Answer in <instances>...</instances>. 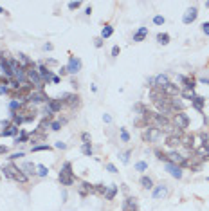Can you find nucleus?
Returning a JSON list of instances; mask_svg holds the SVG:
<instances>
[{
	"instance_id": "f257e3e1",
	"label": "nucleus",
	"mask_w": 209,
	"mask_h": 211,
	"mask_svg": "<svg viewBox=\"0 0 209 211\" xmlns=\"http://www.w3.org/2000/svg\"><path fill=\"white\" fill-rule=\"evenodd\" d=\"M2 172H4V177H7V179H13V180H18V182H27V175L20 170L18 166H15L13 162H9L7 166H4L2 168Z\"/></svg>"
},
{
	"instance_id": "f03ea898",
	"label": "nucleus",
	"mask_w": 209,
	"mask_h": 211,
	"mask_svg": "<svg viewBox=\"0 0 209 211\" xmlns=\"http://www.w3.org/2000/svg\"><path fill=\"white\" fill-rule=\"evenodd\" d=\"M58 180L61 182V186H72L74 184V172H72V162H65L61 172L58 173Z\"/></svg>"
},
{
	"instance_id": "7ed1b4c3",
	"label": "nucleus",
	"mask_w": 209,
	"mask_h": 211,
	"mask_svg": "<svg viewBox=\"0 0 209 211\" xmlns=\"http://www.w3.org/2000/svg\"><path fill=\"white\" fill-rule=\"evenodd\" d=\"M27 79H29V81H31V83H33V85L38 89V90H41V89H43V79L40 78L38 71L34 69V65H33V67L27 71Z\"/></svg>"
},
{
	"instance_id": "20e7f679",
	"label": "nucleus",
	"mask_w": 209,
	"mask_h": 211,
	"mask_svg": "<svg viewBox=\"0 0 209 211\" xmlns=\"http://www.w3.org/2000/svg\"><path fill=\"white\" fill-rule=\"evenodd\" d=\"M81 60L76 56H69V65H67V72L69 74H77L81 71Z\"/></svg>"
},
{
	"instance_id": "39448f33",
	"label": "nucleus",
	"mask_w": 209,
	"mask_h": 211,
	"mask_svg": "<svg viewBox=\"0 0 209 211\" xmlns=\"http://www.w3.org/2000/svg\"><path fill=\"white\" fill-rule=\"evenodd\" d=\"M27 101H29V103H34V105H40V103H47L49 97L43 94V90H36V92H31V94L27 96Z\"/></svg>"
},
{
	"instance_id": "423d86ee",
	"label": "nucleus",
	"mask_w": 209,
	"mask_h": 211,
	"mask_svg": "<svg viewBox=\"0 0 209 211\" xmlns=\"http://www.w3.org/2000/svg\"><path fill=\"white\" fill-rule=\"evenodd\" d=\"M175 123H177V128H188L189 126V115L184 114V112H177L175 114Z\"/></svg>"
},
{
	"instance_id": "0eeeda50",
	"label": "nucleus",
	"mask_w": 209,
	"mask_h": 211,
	"mask_svg": "<svg viewBox=\"0 0 209 211\" xmlns=\"http://www.w3.org/2000/svg\"><path fill=\"white\" fill-rule=\"evenodd\" d=\"M61 105H63L61 99H49V101H47V110H45V114L51 115V114H54V112H59V110H61Z\"/></svg>"
},
{
	"instance_id": "6e6552de",
	"label": "nucleus",
	"mask_w": 209,
	"mask_h": 211,
	"mask_svg": "<svg viewBox=\"0 0 209 211\" xmlns=\"http://www.w3.org/2000/svg\"><path fill=\"white\" fill-rule=\"evenodd\" d=\"M196 16H198V9H196V7H189V9L184 13V16H182V22H184L186 25H189V24H193V22L196 20Z\"/></svg>"
},
{
	"instance_id": "1a4fd4ad",
	"label": "nucleus",
	"mask_w": 209,
	"mask_h": 211,
	"mask_svg": "<svg viewBox=\"0 0 209 211\" xmlns=\"http://www.w3.org/2000/svg\"><path fill=\"white\" fill-rule=\"evenodd\" d=\"M166 172H170L171 177L175 179H182V168L178 164H173V162H166Z\"/></svg>"
},
{
	"instance_id": "9d476101",
	"label": "nucleus",
	"mask_w": 209,
	"mask_h": 211,
	"mask_svg": "<svg viewBox=\"0 0 209 211\" xmlns=\"http://www.w3.org/2000/svg\"><path fill=\"white\" fill-rule=\"evenodd\" d=\"M166 85H170V78L166 76V74H159V76L153 78V87H157V89H164Z\"/></svg>"
},
{
	"instance_id": "9b49d317",
	"label": "nucleus",
	"mask_w": 209,
	"mask_h": 211,
	"mask_svg": "<svg viewBox=\"0 0 209 211\" xmlns=\"http://www.w3.org/2000/svg\"><path fill=\"white\" fill-rule=\"evenodd\" d=\"M36 71H38L40 78H41L43 81H47V83L51 81V78H52V72L49 71V67H45L43 63H40V65H38V69H36Z\"/></svg>"
},
{
	"instance_id": "f8f14e48",
	"label": "nucleus",
	"mask_w": 209,
	"mask_h": 211,
	"mask_svg": "<svg viewBox=\"0 0 209 211\" xmlns=\"http://www.w3.org/2000/svg\"><path fill=\"white\" fill-rule=\"evenodd\" d=\"M168 195V186L166 184H159L153 188V198H162Z\"/></svg>"
},
{
	"instance_id": "ddd939ff",
	"label": "nucleus",
	"mask_w": 209,
	"mask_h": 211,
	"mask_svg": "<svg viewBox=\"0 0 209 211\" xmlns=\"http://www.w3.org/2000/svg\"><path fill=\"white\" fill-rule=\"evenodd\" d=\"M157 139H159V128L152 126L144 132V141H157Z\"/></svg>"
},
{
	"instance_id": "4468645a",
	"label": "nucleus",
	"mask_w": 209,
	"mask_h": 211,
	"mask_svg": "<svg viewBox=\"0 0 209 211\" xmlns=\"http://www.w3.org/2000/svg\"><path fill=\"white\" fill-rule=\"evenodd\" d=\"M146 36H148V27H139L133 33V42H142Z\"/></svg>"
},
{
	"instance_id": "2eb2a0df",
	"label": "nucleus",
	"mask_w": 209,
	"mask_h": 211,
	"mask_svg": "<svg viewBox=\"0 0 209 211\" xmlns=\"http://www.w3.org/2000/svg\"><path fill=\"white\" fill-rule=\"evenodd\" d=\"M191 105H193L198 112H202V110H204V105H206V97L195 96V97H193V101H191Z\"/></svg>"
},
{
	"instance_id": "dca6fc26",
	"label": "nucleus",
	"mask_w": 209,
	"mask_h": 211,
	"mask_svg": "<svg viewBox=\"0 0 209 211\" xmlns=\"http://www.w3.org/2000/svg\"><path fill=\"white\" fill-rule=\"evenodd\" d=\"M20 170L25 173L27 177H29V175H36V172H34V170H36V166H34L33 162H23V164L20 166Z\"/></svg>"
},
{
	"instance_id": "f3484780",
	"label": "nucleus",
	"mask_w": 209,
	"mask_h": 211,
	"mask_svg": "<svg viewBox=\"0 0 209 211\" xmlns=\"http://www.w3.org/2000/svg\"><path fill=\"white\" fill-rule=\"evenodd\" d=\"M0 69H2V72L7 76V79L15 78V76H13V71H11V67H9V61H7V60H2V61H0Z\"/></svg>"
},
{
	"instance_id": "a211bd4d",
	"label": "nucleus",
	"mask_w": 209,
	"mask_h": 211,
	"mask_svg": "<svg viewBox=\"0 0 209 211\" xmlns=\"http://www.w3.org/2000/svg\"><path fill=\"white\" fill-rule=\"evenodd\" d=\"M141 186H142L144 190H153V188H155L152 177H148V175H142V177H141Z\"/></svg>"
},
{
	"instance_id": "6ab92c4d",
	"label": "nucleus",
	"mask_w": 209,
	"mask_h": 211,
	"mask_svg": "<svg viewBox=\"0 0 209 211\" xmlns=\"http://www.w3.org/2000/svg\"><path fill=\"white\" fill-rule=\"evenodd\" d=\"M117 195V186L115 184H110L106 186V193H105V198L106 200H114V197Z\"/></svg>"
},
{
	"instance_id": "aec40b11",
	"label": "nucleus",
	"mask_w": 209,
	"mask_h": 211,
	"mask_svg": "<svg viewBox=\"0 0 209 211\" xmlns=\"http://www.w3.org/2000/svg\"><path fill=\"white\" fill-rule=\"evenodd\" d=\"M112 35H114V27L106 24V25L101 29V36H99V38H101V40H106V38H110Z\"/></svg>"
},
{
	"instance_id": "412c9836",
	"label": "nucleus",
	"mask_w": 209,
	"mask_h": 211,
	"mask_svg": "<svg viewBox=\"0 0 209 211\" xmlns=\"http://www.w3.org/2000/svg\"><path fill=\"white\" fill-rule=\"evenodd\" d=\"M90 191H94V186L92 184H88V182H81V186H79V195H87V193H90Z\"/></svg>"
},
{
	"instance_id": "4be33fe9",
	"label": "nucleus",
	"mask_w": 209,
	"mask_h": 211,
	"mask_svg": "<svg viewBox=\"0 0 209 211\" xmlns=\"http://www.w3.org/2000/svg\"><path fill=\"white\" fill-rule=\"evenodd\" d=\"M157 42H159L160 45H168V43H170V35H168V33H159V35H157Z\"/></svg>"
},
{
	"instance_id": "5701e85b",
	"label": "nucleus",
	"mask_w": 209,
	"mask_h": 211,
	"mask_svg": "<svg viewBox=\"0 0 209 211\" xmlns=\"http://www.w3.org/2000/svg\"><path fill=\"white\" fill-rule=\"evenodd\" d=\"M18 63H20V67H23V69H25V67H29V65H31V60L25 56V54H22V53H20V54H18Z\"/></svg>"
},
{
	"instance_id": "b1692460",
	"label": "nucleus",
	"mask_w": 209,
	"mask_h": 211,
	"mask_svg": "<svg viewBox=\"0 0 209 211\" xmlns=\"http://www.w3.org/2000/svg\"><path fill=\"white\" fill-rule=\"evenodd\" d=\"M16 134H18V126H15V125H11L7 130H4V132H2L4 137H7V135H16Z\"/></svg>"
},
{
	"instance_id": "393cba45",
	"label": "nucleus",
	"mask_w": 209,
	"mask_h": 211,
	"mask_svg": "<svg viewBox=\"0 0 209 211\" xmlns=\"http://www.w3.org/2000/svg\"><path fill=\"white\" fill-rule=\"evenodd\" d=\"M81 152L87 157H92V146H90V143H83L81 144Z\"/></svg>"
},
{
	"instance_id": "a878e982",
	"label": "nucleus",
	"mask_w": 209,
	"mask_h": 211,
	"mask_svg": "<svg viewBox=\"0 0 209 211\" xmlns=\"http://www.w3.org/2000/svg\"><path fill=\"white\" fill-rule=\"evenodd\" d=\"M193 141H195V139H193V135H186V137H182V139H180V143H182V144H184V146H188V148H193Z\"/></svg>"
},
{
	"instance_id": "bb28decb",
	"label": "nucleus",
	"mask_w": 209,
	"mask_h": 211,
	"mask_svg": "<svg viewBox=\"0 0 209 211\" xmlns=\"http://www.w3.org/2000/svg\"><path fill=\"white\" fill-rule=\"evenodd\" d=\"M135 170H137V172H146V170H148V162H144V161L135 162Z\"/></svg>"
},
{
	"instance_id": "cd10ccee",
	"label": "nucleus",
	"mask_w": 209,
	"mask_h": 211,
	"mask_svg": "<svg viewBox=\"0 0 209 211\" xmlns=\"http://www.w3.org/2000/svg\"><path fill=\"white\" fill-rule=\"evenodd\" d=\"M36 175H40V177H47V173H49V170H47V166H43V164H38L36 166Z\"/></svg>"
},
{
	"instance_id": "c85d7f7f",
	"label": "nucleus",
	"mask_w": 209,
	"mask_h": 211,
	"mask_svg": "<svg viewBox=\"0 0 209 211\" xmlns=\"http://www.w3.org/2000/svg\"><path fill=\"white\" fill-rule=\"evenodd\" d=\"M27 139H29V134H27V132H20V135L15 137V143H25Z\"/></svg>"
},
{
	"instance_id": "c756f323",
	"label": "nucleus",
	"mask_w": 209,
	"mask_h": 211,
	"mask_svg": "<svg viewBox=\"0 0 209 211\" xmlns=\"http://www.w3.org/2000/svg\"><path fill=\"white\" fill-rule=\"evenodd\" d=\"M43 150H52V146H49V144H36V146H33V152H43Z\"/></svg>"
},
{
	"instance_id": "7c9ffc66",
	"label": "nucleus",
	"mask_w": 209,
	"mask_h": 211,
	"mask_svg": "<svg viewBox=\"0 0 209 211\" xmlns=\"http://www.w3.org/2000/svg\"><path fill=\"white\" fill-rule=\"evenodd\" d=\"M119 134H121V141H123V143H128V141H130V134L126 132V128H119Z\"/></svg>"
},
{
	"instance_id": "2f4dec72",
	"label": "nucleus",
	"mask_w": 209,
	"mask_h": 211,
	"mask_svg": "<svg viewBox=\"0 0 209 211\" xmlns=\"http://www.w3.org/2000/svg\"><path fill=\"white\" fill-rule=\"evenodd\" d=\"M168 144H170V146L180 144V137H178V135H177V137H175V135H170V137H168Z\"/></svg>"
},
{
	"instance_id": "473e14b6",
	"label": "nucleus",
	"mask_w": 209,
	"mask_h": 211,
	"mask_svg": "<svg viewBox=\"0 0 209 211\" xmlns=\"http://www.w3.org/2000/svg\"><path fill=\"white\" fill-rule=\"evenodd\" d=\"M164 22H166V18H164L162 15H155V16H153V24H155V25H162Z\"/></svg>"
},
{
	"instance_id": "72a5a7b5",
	"label": "nucleus",
	"mask_w": 209,
	"mask_h": 211,
	"mask_svg": "<svg viewBox=\"0 0 209 211\" xmlns=\"http://www.w3.org/2000/svg\"><path fill=\"white\" fill-rule=\"evenodd\" d=\"M20 107H22V103H20V101H16V99H13V101L9 103V108H11V112H15V110H16V108H20Z\"/></svg>"
},
{
	"instance_id": "f704fd0d",
	"label": "nucleus",
	"mask_w": 209,
	"mask_h": 211,
	"mask_svg": "<svg viewBox=\"0 0 209 211\" xmlns=\"http://www.w3.org/2000/svg\"><path fill=\"white\" fill-rule=\"evenodd\" d=\"M130 154H132L130 150H128V152H124V154H121V161H123L124 164H128V161H130Z\"/></svg>"
},
{
	"instance_id": "c9c22d12",
	"label": "nucleus",
	"mask_w": 209,
	"mask_h": 211,
	"mask_svg": "<svg viewBox=\"0 0 209 211\" xmlns=\"http://www.w3.org/2000/svg\"><path fill=\"white\" fill-rule=\"evenodd\" d=\"M182 96L186 97V99H189V101H193V97H195V92H193V90H184V92H182Z\"/></svg>"
},
{
	"instance_id": "e433bc0d",
	"label": "nucleus",
	"mask_w": 209,
	"mask_h": 211,
	"mask_svg": "<svg viewBox=\"0 0 209 211\" xmlns=\"http://www.w3.org/2000/svg\"><path fill=\"white\" fill-rule=\"evenodd\" d=\"M155 155H157V159H159V161L168 162V155H166V154H162V152H159V150H157V152H155Z\"/></svg>"
},
{
	"instance_id": "4c0bfd02",
	"label": "nucleus",
	"mask_w": 209,
	"mask_h": 211,
	"mask_svg": "<svg viewBox=\"0 0 209 211\" xmlns=\"http://www.w3.org/2000/svg\"><path fill=\"white\" fill-rule=\"evenodd\" d=\"M51 128H52L54 132H58V130L61 128V121H52V123H51Z\"/></svg>"
},
{
	"instance_id": "58836bf2",
	"label": "nucleus",
	"mask_w": 209,
	"mask_h": 211,
	"mask_svg": "<svg viewBox=\"0 0 209 211\" xmlns=\"http://www.w3.org/2000/svg\"><path fill=\"white\" fill-rule=\"evenodd\" d=\"M202 31H204L206 36H209V22H204V24H202Z\"/></svg>"
},
{
	"instance_id": "ea45409f",
	"label": "nucleus",
	"mask_w": 209,
	"mask_h": 211,
	"mask_svg": "<svg viewBox=\"0 0 209 211\" xmlns=\"http://www.w3.org/2000/svg\"><path fill=\"white\" fill-rule=\"evenodd\" d=\"M79 5H81V2H70V4H69V9H70V11H74V9H77Z\"/></svg>"
},
{
	"instance_id": "a19ab883",
	"label": "nucleus",
	"mask_w": 209,
	"mask_h": 211,
	"mask_svg": "<svg viewBox=\"0 0 209 211\" xmlns=\"http://www.w3.org/2000/svg\"><path fill=\"white\" fill-rule=\"evenodd\" d=\"M23 152H16V154H13L11 155V157H9V159H11V161H16V159H20V157H23Z\"/></svg>"
},
{
	"instance_id": "79ce46f5",
	"label": "nucleus",
	"mask_w": 209,
	"mask_h": 211,
	"mask_svg": "<svg viewBox=\"0 0 209 211\" xmlns=\"http://www.w3.org/2000/svg\"><path fill=\"white\" fill-rule=\"evenodd\" d=\"M81 141H83V143H88V141H90V134H88V132H83V134H81Z\"/></svg>"
},
{
	"instance_id": "37998d69",
	"label": "nucleus",
	"mask_w": 209,
	"mask_h": 211,
	"mask_svg": "<svg viewBox=\"0 0 209 211\" xmlns=\"http://www.w3.org/2000/svg\"><path fill=\"white\" fill-rule=\"evenodd\" d=\"M106 170H108L110 173H117V168H115L112 162H108V164H106Z\"/></svg>"
},
{
	"instance_id": "c03bdc74",
	"label": "nucleus",
	"mask_w": 209,
	"mask_h": 211,
	"mask_svg": "<svg viewBox=\"0 0 209 211\" xmlns=\"http://www.w3.org/2000/svg\"><path fill=\"white\" fill-rule=\"evenodd\" d=\"M94 45L97 47V49H99V47H103V40H101V38H95L94 40Z\"/></svg>"
},
{
	"instance_id": "a18cd8bd",
	"label": "nucleus",
	"mask_w": 209,
	"mask_h": 211,
	"mask_svg": "<svg viewBox=\"0 0 209 211\" xmlns=\"http://www.w3.org/2000/svg\"><path fill=\"white\" fill-rule=\"evenodd\" d=\"M56 148H58V150H65V148H67V144L59 141V143H56Z\"/></svg>"
},
{
	"instance_id": "49530a36",
	"label": "nucleus",
	"mask_w": 209,
	"mask_h": 211,
	"mask_svg": "<svg viewBox=\"0 0 209 211\" xmlns=\"http://www.w3.org/2000/svg\"><path fill=\"white\" fill-rule=\"evenodd\" d=\"M117 54H119V47H117V45H114V47H112V56H117Z\"/></svg>"
},
{
	"instance_id": "de8ad7c7",
	"label": "nucleus",
	"mask_w": 209,
	"mask_h": 211,
	"mask_svg": "<svg viewBox=\"0 0 209 211\" xmlns=\"http://www.w3.org/2000/svg\"><path fill=\"white\" fill-rule=\"evenodd\" d=\"M59 81H61V78H59V76H52V78H51V83H54V85L59 83Z\"/></svg>"
},
{
	"instance_id": "09e8293b",
	"label": "nucleus",
	"mask_w": 209,
	"mask_h": 211,
	"mask_svg": "<svg viewBox=\"0 0 209 211\" xmlns=\"http://www.w3.org/2000/svg\"><path fill=\"white\" fill-rule=\"evenodd\" d=\"M103 121H105V123H112V115L105 114V115H103Z\"/></svg>"
},
{
	"instance_id": "8fccbe9b",
	"label": "nucleus",
	"mask_w": 209,
	"mask_h": 211,
	"mask_svg": "<svg viewBox=\"0 0 209 211\" xmlns=\"http://www.w3.org/2000/svg\"><path fill=\"white\" fill-rule=\"evenodd\" d=\"M67 74H69V72H67V67H61V69H59V76H67Z\"/></svg>"
},
{
	"instance_id": "3c124183",
	"label": "nucleus",
	"mask_w": 209,
	"mask_h": 211,
	"mask_svg": "<svg viewBox=\"0 0 209 211\" xmlns=\"http://www.w3.org/2000/svg\"><path fill=\"white\" fill-rule=\"evenodd\" d=\"M43 51H52V43H45V45H43Z\"/></svg>"
},
{
	"instance_id": "603ef678",
	"label": "nucleus",
	"mask_w": 209,
	"mask_h": 211,
	"mask_svg": "<svg viewBox=\"0 0 209 211\" xmlns=\"http://www.w3.org/2000/svg\"><path fill=\"white\" fill-rule=\"evenodd\" d=\"M85 15H88V16H90V15H92V7H87V9H85Z\"/></svg>"
},
{
	"instance_id": "864d4df0",
	"label": "nucleus",
	"mask_w": 209,
	"mask_h": 211,
	"mask_svg": "<svg viewBox=\"0 0 209 211\" xmlns=\"http://www.w3.org/2000/svg\"><path fill=\"white\" fill-rule=\"evenodd\" d=\"M5 92H7V89L4 85H0V94H5Z\"/></svg>"
},
{
	"instance_id": "5fc2aeb1",
	"label": "nucleus",
	"mask_w": 209,
	"mask_h": 211,
	"mask_svg": "<svg viewBox=\"0 0 209 211\" xmlns=\"http://www.w3.org/2000/svg\"><path fill=\"white\" fill-rule=\"evenodd\" d=\"M5 152H7V148H5V146H0V154H5Z\"/></svg>"
},
{
	"instance_id": "6e6d98bb",
	"label": "nucleus",
	"mask_w": 209,
	"mask_h": 211,
	"mask_svg": "<svg viewBox=\"0 0 209 211\" xmlns=\"http://www.w3.org/2000/svg\"><path fill=\"white\" fill-rule=\"evenodd\" d=\"M2 60H5V58H4V53H0V61H2Z\"/></svg>"
},
{
	"instance_id": "4d7b16f0",
	"label": "nucleus",
	"mask_w": 209,
	"mask_h": 211,
	"mask_svg": "<svg viewBox=\"0 0 209 211\" xmlns=\"http://www.w3.org/2000/svg\"><path fill=\"white\" fill-rule=\"evenodd\" d=\"M0 13H2V15H4V13H5V11H4V9H2V7H0Z\"/></svg>"
},
{
	"instance_id": "13d9d810",
	"label": "nucleus",
	"mask_w": 209,
	"mask_h": 211,
	"mask_svg": "<svg viewBox=\"0 0 209 211\" xmlns=\"http://www.w3.org/2000/svg\"><path fill=\"white\" fill-rule=\"evenodd\" d=\"M206 7H209V2H206Z\"/></svg>"
}]
</instances>
